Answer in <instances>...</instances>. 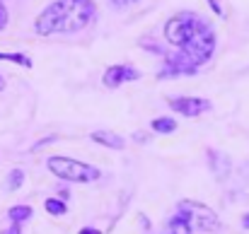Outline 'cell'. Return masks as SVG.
<instances>
[{
  "label": "cell",
  "instance_id": "obj_1",
  "mask_svg": "<svg viewBox=\"0 0 249 234\" xmlns=\"http://www.w3.org/2000/svg\"><path fill=\"white\" fill-rule=\"evenodd\" d=\"M165 39L179 49V53L198 68L201 63L211 61L215 51V34L211 24H206L194 12H179L165 24Z\"/></svg>",
  "mask_w": 249,
  "mask_h": 234
},
{
  "label": "cell",
  "instance_id": "obj_2",
  "mask_svg": "<svg viewBox=\"0 0 249 234\" xmlns=\"http://www.w3.org/2000/svg\"><path fill=\"white\" fill-rule=\"evenodd\" d=\"M97 7L92 0H56L36 17L34 29L41 36L51 34H73L94 22Z\"/></svg>",
  "mask_w": 249,
  "mask_h": 234
},
{
  "label": "cell",
  "instance_id": "obj_3",
  "mask_svg": "<svg viewBox=\"0 0 249 234\" xmlns=\"http://www.w3.org/2000/svg\"><path fill=\"white\" fill-rule=\"evenodd\" d=\"M46 167L58 179L73 181V184H89V181H97L99 179V169L97 167H89L85 162H78V159H71V157H63V155L49 157L46 159Z\"/></svg>",
  "mask_w": 249,
  "mask_h": 234
},
{
  "label": "cell",
  "instance_id": "obj_4",
  "mask_svg": "<svg viewBox=\"0 0 249 234\" xmlns=\"http://www.w3.org/2000/svg\"><path fill=\"white\" fill-rule=\"evenodd\" d=\"M179 215L189 222L191 230L215 232V230L220 227L218 215H215L211 208H206V205H201V203H196V201H181V203H179Z\"/></svg>",
  "mask_w": 249,
  "mask_h": 234
},
{
  "label": "cell",
  "instance_id": "obj_5",
  "mask_svg": "<svg viewBox=\"0 0 249 234\" xmlns=\"http://www.w3.org/2000/svg\"><path fill=\"white\" fill-rule=\"evenodd\" d=\"M169 106L177 114H181L186 118H194V116H201L203 111H208L211 109V101L203 99V97H172L169 99Z\"/></svg>",
  "mask_w": 249,
  "mask_h": 234
},
{
  "label": "cell",
  "instance_id": "obj_6",
  "mask_svg": "<svg viewBox=\"0 0 249 234\" xmlns=\"http://www.w3.org/2000/svg\"><path fill=\"white\" fill-rule=\"evenodd\" d=\"M141 78V73L133 68V66H126V63H119V66H111V68H107L104 70V84L107 87H119V84H124V82H133V80Z\"/></svg>",
  "mask_w": 249,
  "mask_h": 234
},
{
  "label": "cell",
  "instance_id": "obj_7",
  "mask_svg": "<svg viewBox=\"0 0 249 234\" xmlns=\"http://www.w3.org/2000/svg\"><path fill=\"white\" fill-rule=\"evenodd\" d=\"M208 162H211V171H213V176H215L218 181H223V179L230 176L232 162H230L228 155H223V152H218V150H208Z\"/></svg>",
  "mask_w": 249,
  "mask_h": 234
},
{
  "label": "cell",
  "instance_id": "obj_8",
  "mask_svg": "<svg viewBox=\"0 0 249 234\" xmlns=\"http://www.w3.org/2000/svg\"><path fill=\"white\" fill-rule=\"evenodd\" d=\"M89 138H92L94 143H99V145L109 148V150H124V148H126V140H124L121 135L111 133V131H94Z\"/></svg>",
  "mask_w": 249,
  "mask_h": 234
},
{
  "label": "cell",
  "instance_id": "obj_9",
  "mask_svg": "<svg viewBox=\"0 0 249 234\" xmlns=\"http://www.w3.org/2000/svg\"><path fill=\"white\" fill-rule=\"evenodd\" d=\"M10 220H12V225H19V222H24V220H29L32 215H34V210L29 208V205H15V208H10Z\"/></svg>",
  "mask_w": 249,
  "mask_h": 234
},
{
  "label": "cell",
  "instance_id": "obj_10",
  "mask_svg": "<svg viewBox=\"0 0 249 234\" xmlns=\"http://www.w3.org/2000/svg\"><path fill=\"white\" fill-rule=\"evenodd\" d=\"M153 131L155 133H174L177 131V121L174 118H167V116H160L153 121Z\"/></svg>",
  "mask_w": 249,
  "mask_h": 234
},
{
  "label": "cell",
  "instance_id": "obj_11",
  "mask_svg": "<svg viewBox=\"0 0 249 234\" xmlns=\"http://www.w3.org/2000/svg\"><path fill=\"white\" fill-rule=\"evenodd\" d=\"M0 61H10V63H17V66L32 68V58H27L24 53H0Z\"/></svg>",
  "mask_w": 249,
  "mask_h": 234
},
{
  "label": "cell",
  "instance_id": "obj_12",
  "mask_svg": "<svg viewBox=\"0 0 249 234\" xmlns=\"http://www.w3.org/2000/svg\"><path fill=\"white\" fill-rule=\"evenodd\" d=\"M22 184H24V171L22 169H12L10 171V179H7V188L10 191H17Z\"/></svg>",
  "mask_w": 249,
  "mask_h": 234
},
{
  "label": "cell",
  "instance_id": "obj_13",
  "mask_svg": "<svg viewBox=\"0 0 249 234\" xmlns=\"http://www.w3.org/2000/svg\"><path fill=\"white\" fill-rule=\"evenodd\" d=\"M44 208L51 213V215H66V203L63 201H56V198H49L44 203Z\"/></svg>",
  "mask_w": 249,
  "mask_h": 234
},
{
  "label": "cell",
  "instance_id": "obj_14",
  "mask_svg": "<svg viewBox=\"0 0 249 234\" xmlns=\"http://www.w3.org/2000/svg\"><path fill=\"white\" fill-rule=\"evenodd\" d=\"M223 2H225V0H211V7H213V12H215L218 17L225 19V17H228V7H225Z\"/></svg>",
  "mask_w": 249,
  "mask_h": 234
},
{
  "label": "cell",
  "instance_id": "obj_15",
  "mask_svg": "<svg viewBox=\"0 0 249 234\" xmlns=\"http://www.w3.org/2000/svg\"><path fill=\"white\" fill-rule=\"evenodd\" d=\"M7 27V10H5V5L0 2V32Z\"/></svg>",
  "mask_w": 249,
  "mask_h": 234
},
{
  "label": "cell",
  "instance_id": "obj_16",
  "mask_svg": "<svg viewBox=\"0 0 249 234\" xmlns=\"http://www.w3.org/2000/svg\"><path fill=\"white\" fill-rule=\"evenodd\" d=\"M114 7H126V5H133V2H138V0H109Z\"/></svg>",
  "mask_w": 249,
  "mask_h": 234
},
{
  "label": "cell",
  "instance_id": "obj_17",
  "mask_svg": "<svg viewBox=\"0 0 249 234\" xmlns=\"http://www.w3.org/2000/svg\"><path fill=\"white\" fill-rule=\"evenodd\" d=\"M80 234H102V232H99V230H94V227H83Z\"/></svg>",
  "mask_w": 249,
  "mask_h": 234
},
{
  "label": "cell",
  "instance_id": "obj_18",
  "mask_svg": "<svg viewBox=\"0 0 249 234\" xmlns=\"http://www.w3.org/2000/svg\"><path fill=\"white\" fill-rule=\"evenodd\" d=\"M2 234H19V225H12V227H7Z\"/></svg>",
  "mask_w": 249,
  "mask_h": 234
},
{
  "label": "cell",
  "instance_id": "obj_19",
  "mask_svg": "<svg viewBox=\"0 0 249 234\" xmlns=\"http://www.w3.org/2000/svg\"><path fill=\"white\" fill-rule=\"evenodd\" d=\"M242 227H245V230H249V213L242 217Z\"/></svg>",
  "mask_w": 249,
  "mask_h": 234
},
{
  "label": "cell",
  "instance_id": "obj_20",
  "mask_svg": "<svg viewBox=\"0 0 249 234\" xmlns=\"http://www.w3.org/2000/svg\"><path fill=\"white\" fill-rule=\"evenodd\" d=\"M136 140L138 143H145V133H136Z\"/></svg>",
  "mask_w": 249,
  "mask_h": 234
},
{
  "label": "cell",
  "instance_id": "obj_21",
  "mask_svg": "<svg viewBox=\"0 0 249 234\" xmlns=\"http://www.w3.org/2000/svg\"><path fill=\"white\" fill-rule=\"evenodd\" d=\"M5 89V80H2V75H0V92Z\"/></svg>",
  "mask_w": 249,
  "mask_h": 234
}]
</instances>
